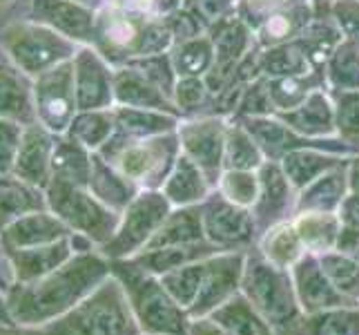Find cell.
<instances>
[{
	"label": "cell",
	"instance_id": "obj_1",
	"mask_svg": "<svg viewBox=\"0 0 359 335\" xmlns=\"http://www.w3.org/2000/svg\"><path fill=\"white\" fill-rule=\"evenodd\" d=\"M112 275L109 259L101 251L74 253L65 264L27 284H11L7 295L9 313L16 324L45 327L72 311Z\"/></svg>",
	"mask_w": 359,
	"mask_h": 335
},
{
	"label": "cell",
	"instance_id": "obj_2",
	"mask_svg": "<svg viewBox=\"0 0 359 335\" xmlns=\"http://www.w3.org/2000/svg\"><path fill=\"white\" fill-rule=\"evenodd\" d=\"M109 272L121 282L132 313L145 335H188L190 313L168 293L161 277L134 259H109Z\"/></svg>",
	"mask_w": 359,
	"mask_h": 335
},
{
	"label": "cell",
	"instance_id": "obj_3",
	"mask_svg": "<svg viewBox=\"0 0 359 335\" xmlns=\"http://www.w3.org/2000/svg\"><path fill=\"white\" fill-rule=\"evenodd\" d=\"M241 295L277 335H299L306 315L297 300L290 270L270 264L257 246L245 253Z\"/></svg>",
	"mask_w": 359,
	"mask_h": 335
},
{
	"label": "cell",
	"instance_id": "obj_4",
	"mask_svg": "<svg viewBox=\"0 0 359 335\" xmlns=\"http://www.w3.org/2000/svg\"><path fill=\"white\" fill-rule=\"evenodd\" d=\"M45 329L49 335H143L128 295L114 275Z\"/></svg>",
	"mask_w": 359,
	"mask_h": 335
},
{
	"label": "cell",
	"instance_id": "obj_5",
	"mask_svg": "<svg viewBox=\"0 0 359 335\" xmlns=\"http://www.w3.org/2000/svg\"><path fill=\"white\" fill-rule=\"evenodd\" d=\"M179 150L181 143L172 134H154L139 139V136L118 132L98 152L141 190H161L177 164Z\"/></svg>",
	"mask_w": 359,
	"mask_h": 335
},
{
	"label": "cell",
	"instance_id": "obj_6",
	"mask_svg": "<svg viewBox=\"0 0 359 335\" xmlns=\"http://www.w3.org/2000/svg\"><path fill=\"white\" fill-rule=\"evenodd\" d=\"M47 208L65 223L72 232L85 235L101 248L112 239L118 228L121 213L98 202L88 185L74 183L60 177H52L45 188Z\"/></svg>",
	"mask_w": 359,
	"mask_h": 335
},
{
	"label": "cell",
	"instance_id": "obj_7",
	"mask_svg": "<svg viewBox=\"0 0 359 335\" xmlns=\"http://www.w3.org/2000/svg\"><path fill=\"white\" fill-rule=\"evenodd\" d=\"M0 47L11 63L29 79L41 77L74 58V41L36 20L9 25L0 36Z\"/></svg>",
	"mask_w": 359,
	"mask_h": 335
},
{
	"label": "cell",
	"instance_id": "obj_8",
	"mask_svg": "<svg viewBox=\"0 0 359 335\" xmlns=\"http://www.w3.org/2000/svg\"><path fill=\"white\" fill-rule=\"evenodd\" d=\"M172 204L163 190H141L130 202V206L121 213L118 228L112 239L103 244L98 251L107 259H132L145 251L152 242L161 223L170 215Z\"/></svg>",
	"mask_w": 359,
	"mask_h": 335
},
{
	"label": "cell",
	"instance_id": "obj_9",
	"mask_svg": "<svg viewBox=\"0 0 359 335\" xmlns=\"http://www.w3.org/2000/svg\"><path fill=\"white\" fill-rule=\"evenodd\" d=\"M201 219L205 242L219 248L221 253L250 251L262 237L252 210L232 204L217 188L201 204Z\"/></svg>",
	"mask_w": 359,
	"mask_h": 335
},
{
	"label": "cell",
	"instance_id": "obj_10",
	"mask_svg": "<svg viewBox=\"0 0 359 335\" xmlns=\"http://www.w3.org/2000/svg\"><path fill=\"white\" fill-rule=\"evenodd\" d=\"M34 107L41 126L52 134H67L79 112L74 58L34 79Z\"/></svg>",
	"mask_w": 359,
	"mask_h": 335
},
{
	"label": "cell",
	"instance_id": "obj_11",
	"mask_svg": "<svg viewBox=\"0 0 359 335\" xmlns=\"http://www.w3.org/2000/svg\"><path fill=\"white\" fill-rule=\"evenodd\" d=\"M248 251H226L215 253L205 259L203 284L196 302L190 306V317L212 315L217 308L230 302L234 295L241 293V280L245 268Z\"/></svg>",
	"mask_w": 359,
	"mask_h": 335
},
{
	"label": "cell",
	"instance_id": "obj_12",
	"mask_svg": "<svg viewBox=\"0 0 359 335\" xmlns=\"http://www.w3.org/2000/svg\"><path fill=\"white\" fill-rule=\"evenodd\" d=\"M259 172V197L252 210L259 232L277 226L281 221H290L297 215V188L281 170L279 161H264Z\"/></svg>",
	"mask_w": 359,
	"mask_h": 335
},
{
	"label": "cell",
	"instance_id": "obj_13",
	"mask_svg": "<svg viewBox=\"0 0 359 335\" xmlns=\"http://www.w3.org/2000/svg\"><path fill=\"white\" fill-rule=\"evenodd\" d=\"M292 284H294V293L304 315H317L330 311V308H339V306H351L359 302H351L332 287V282L328 280L324 266L319 262V255L306 253L299 262L290 268Z\"/></svg>",
	"mask_w": 359,
	"mask_h": 335
},
{
	"label": "cell",
	"instance_id": "obj_14",
	"mask_svg": "<svg viewBox=\"0 0 359 335\" xmlns=\"http://www.w3.org/2000/svg\"><path fill=\"white\" fill-rule=\"evenodd\" d=\"M54 143H56L54 134L45 126H41V123L25 126L11 175H16L18 179L45 190L49 179H52Z\"/></svg>",
	"mask_w": 359,
	"mask_h": 335
},
{
	"label": "cell",
	"instance_id": "obj_15",
	"mask_svg": "<svg viewBox=\"0 0 359 335\" xmlns=\"http://www.w3.org/2000/svg\"><path fill=\"white\" fill-rule=\"evenodd\" d=\"M34 20L67 36L74 43L96 41L92 9L79 0H34Z\"/></svg>",
	"mask_w": 359,
	"mask_h": 335
},
{
	"label": "cell",
	"instance_id": "obj_16",
	"mask_svg": "<svg viewBox=\"0 0 359 335\" xmlns=\"http://www.w3.org/2000/svg\"><path fill=\"white\" fill-rule=\"evenodd\" d=\"M74 85H76L79 112L105 110L114 98V79L92 49H81L74 56Z\"/></svg>",
	"mask_w": 359,
	"mask_h": 335
},
{
	"label": "cell",
	"instance_id": "obj_17",
	"mask_svg": "<svg viewBox=\"0 0 359 335\" xmlns=\"http://www.w3.org/2000/svg\"><path fill=\"white\" fill-rule=\"evenodd\" d=\"M72 230L60 221L52 210H36V213L22 215L11 221L7 228L0 230V244L5 251H16V248H34L54 244L58 239L69 237Z\"/></svg>",
	"mask_w": 359,
	"mask_h": 335
},
{
	"label": "cell",
	"instance_id": "obj_18",
	"mask_svg": "<svg viewBox=\"0 0 359 335\" xmlns=\"http://www.w3.org/2000/svg\"><path fill=\"white\" fill-rule=\"evenodd\" d=\"M181 152L192 159L203 170L208 181L217 188V183L224 175V152H226V136L224 130L208 123V126L185 128L179 136Z\"/></svg>",
	"mask_w": 359,
	"mask_h": 335
},
{
	"label": "cell",
	"instance_id": "obj_19",
	"mask_svg": "<svg viewBox=\"0 0 359 335\" xmlns=\"http://www.w3.org/2000/svg\"><path fill=\"white\" fill-rule=\"evenodd\" d=\"M11 264V275L14 284H27L39 277H45L47 272L56 270L60 264H65L74 255L72 235L54 244L34 246V248H16V251H5Z\"/></svg>",
	"mask_w": 359,
	"mask_h": 335
},
{
	"label": "cell",
	"instance_id": "obj_20",
	"mask_svg": "<svg viewBox=\"0 0 359 335\" xmlns=\"http://www.w3.org/2000/svg\"><path fill=\"white\" fill-rule=\"evenodd\" d=\"M0 119L32 126L39 123L34 107V83L11 60H0Z\"/></svg>",
	"mask_w": 359,
	"mask_h": 335
},
{
	"label": "cell",
	"instance_id": "obj_21",
	"mask_svg": "<svg viewBox=\"0 0 359 335\" xmlns=\"http://www.w3.org/2000/svg\"><path fill=\"white\" fill-rule=\"evenodd\" d=\"M88 188L98 202H103L105 206L116 210V213H123L134 197L141 192L139 185L130 181L126 175H121L101 152H92Z\"/></svg>",
	"mask_w": 359,
	"mask_h": 335
},
{
	"label": "cell",
	"instance_id": "obj_22",
	"mask_svg": "<svg viewBox=\"0 0 359 335\" xmlns=\"http://www.w3.org/2000/svg\"><path fill=\"white\" fill-rule=\"evenodd\" d=\"M348 166L351 164H339L337 168L328 170L326 175H321L313 183H308L304 190H299L297 197V213H337L346 195L351 192V181H348Z\"/></svg>",
	"mask_w": 359,
	"mask_h": 335
},
{
	"label": "cell",
	"instance_id": "obj_23",
	"mask_svg": "<svg viewBox=\"0 0 359 335\" xmlns=\"http://www.w3.org/2000/svg\"><path fill=\"white\" fill-rule=\"evenodd\" d=\"M161 190L168 197L172 208H185V206H201L215 188L203 175V170L181 152Z\"/></svg>",
	"mask_w": 359,
	"mask_h": 335
},
{
	"label": "cell",
	"instance_id": "obj_24",
	"mask_svg": "<svg viewBox=\"0 0 359 335\" xmlns=\"http://www.w3.org/2000/svg\"><path fill=\"white\" fill-rule=\"evenodd\" d=\"M203 219H201V206H185V208H172L165 221L152 237V242L145 246V251H156V248L168 246H185L203 242ZM143 253V251H141Z\"/></svg>",
	"mask_w": 359,
	"mask_h": 335
},
{
	"label": "cell",
	"instance_id": "obj_25",
	"mask_svg": "<svg viewBox=\"0 0 359 335\" xmlns=\"http://www.w3.org/2000/svg\"><path fill=\"white\" fill-rule=\"evenodd\" d=\"M36 210H47L45 190L18 179L11 172L0 175V230Z\"/></svg>",
	"mask_w": 359,
	"mask_h": 335
},
{
	"label": "cell",
	"instance_id": "obj_26",
	"mask_svg": "<svg viewBox=\"0 0 359 335\" xmlns=\"http://www.w3.org/2000/svg\"><path fill=\"white\" fill-rule=\"evenodd\" d=\"M215 253H221L210 242H196V244H185V246H168V248H156V251H143L134 255L132 259L145 270L154 272L156 277H163L165 272H172L181 266H188L201 259L212 257Z\"/></svg>",
	"mask_w": 359,
	"mask_h": 335
},
{
	"label": "cell",
	"instance_id": "obj_27",
	"mask_svg": "<svg viewBox=\"0 0 359 335\" xmlns=\"http://www.w3.org/2000/svg\"><path fill=\"white\" fill-rule=\"evenodd\" d=\"M259 253H262L270 264L290 270L299 259L306 255V246L297 232L292 219L281 221L277 226L268 228L257 242Z\"/></svg>",
	"mask_w": 359,
	"mask_h": 335
},
{
	"label": "cell",
	"instance_id": "obj_28",
	"mask_svg": "<svg viewBox=\"0 0 359 335\" xmlns=\"http://www.w3.org/2000/svg\"><path fill=\"white\" fill-rule=\"evenodd\" d=\"M292 223L306 246V253L324 255L328 251H335L341 230V221L337 213H315V210H308V213H297Z\"/></svg>",
	"mask_w": 359,
	"mask_h": 335
},
{
	"label": "cell",
	"instance_id": "obj_29",
	"mask_svg": "<svg viewBox=\"0 0 359 335\" xmlns=\"http://www.w3.org/2000/svg\"><path fill=\"white\" fill-rule=\"evenodd\" d=\"M344 161L346 159L317 152V147H302V150L288 152L279 164H281V170L286 172V177L290 179V183L297 188V192H299L308 183H313L321 175H326L328 170L344 164Z\"/></svg>",
	"mask_w": 359,
	"mask_h": 335
},
{
	"label": "cell",
	"instance_id": "obj_30",
	"mask_svg": "<svg viewBox=\"0 0 359 335\" xmlns=\"http://www.w3.org/2000/svg\"><path fill=\"white\" fill-rule=\"evenodd\" d=\"M210 317L217 320L228 335H277V331L255 311V306L241 293L217 308Z\"/></svg>",
	"mask_w": 359,
	"mask_h": 335
},
{
	"label": "cell",
	"instance_id": "obj_31",
	"mask_svg": "<svg viewBox=\"0 0 359 335\" xmlns=\"http://www.w3.org/2000/svg\"><path fill=\"white\" fill-rule=\"evenodd\" d=\"M60 139L54 143L52 157V177H60L74 183L88 185L90 168H92V150H88L83 143H79L72 136L58 134Z\"/></svg>",
	"mask_w": 359,
	"mask_h": 335
},
{
	"label": "cell",
	"instance_id": "obj_32",
	"mask_svg": "<svg viewBox=\"0 0 359 335\" xmlns=\"http://www.w3.org/2000/svg\"><path fill=\"white\" fill-rule=\"evenodd\" d=\"M114 98L126 107H165L163 96L156 92L154 83L136 67H126L114 77Z\"/></svg>",
	"mask_w": 359,
	"mask_h": 335
},
{
	"label": "cell",
	"instance_id": "obj_33",
	"mask_svg": "<svg viewBox=\"0 0 359 335\" xmlns=\"http://www.w3.org/2000/svg\"><path fill=\"white\" fill-rule=\"evenodd\" d=\"M114 123H116V119H114L112 112L85 110V112H79V114L74 117L67 134L72 136V139H76L79 143H83L88 150L98 152L109 139H112Z\"/></svg>",
	"mask_w": 359,
	"mask_h": 335
},
{
	"label": "cell",
	"instance_id": "obj_34",
	"mask_svg": "<svg viewBox=\"0 0 359 335\" xmlns=\"http://www.w3.org/2000/svg\"><path fill=\"white\" fill-rule=\"evenodd\" d=\"M299 335H359V304L306 315Z\"/></svg>",
	"mask_w": 359,
	"mask_h": 335
},
{
	"label": "cell",
	"instance_id": "obj_35",
	"mask_svg": "<svg viewBox=\"0 0 359 335\" xmlns=\"http://www.w3.org/2000/svg\"><path fill=\"white\" fill-rule=\"evenodd\" d=\"M319 262L324 266L328 280L332 282L346 300L359 302V262L339 251H328L319 255Z\"/></svg>",
	"mask_w": 359,
	"mask_h": 335
},
{
	"label": "cell",
	"instance_id": "obj_36",
	"mask_svg": "<svg viewBox=\"0 0 359 335\" xmlns=\"http://www.w3.org/2000/svg\"><path fill=\"white\" fill-rule=\"evenodd\" d=\"M203 270H205V259L188 264V266H181L172 272H165V275L161 277L168 293L175 297L185 311H190V306L196 302V297H199L201 284H203Z\"/></svg>",
	"mask_w": 359,
	"mask_h": 335
},
{
	"label": "cell",
	"instance_id": "obj_37",
	"mask_svg": "<svg viewBox=\"0 0 359 335\" xmlns=\"http://www.w3.org/2000/svg\"><path fill=\"white\" fill-rule=\"evenodd\" d=\"M264 152L257 145L250 132L230 130L226 136V152H224V170H259L264 166Z\"/></svg>",
	"mask_w": 359,
	"mask_h": 335
},
{
	"label": "cell",
	"instance_id": "obj_38",
	"mask_svg": "<svg viewBox=\"0 0 359 335\" xmlns=\"http://www.w3.org/2000/svg\"><path fill=\"white\" fill-rule=\"evenodd\" d=\"M217 190L241 208H252L259 197V172L257 170H224Z\"/></svg>",
	"mask_w": 359,
	"mask_h": 335
},
{
	"label": "cell",
	"instance_id": "obj_39",
	"mask_svg": "<svg viewBox=\"0 0 359 335\" xmlns=\"http://www.w3.org/2000/svg\"><path fill=\"white\" fill-rule=\"evenodd\" d=\"M22 128L25 126L16 121L0 119V175H9L11 168H14Z\"/></svg>",
	"mask_w": 359,
	"mask_h": 335
},
{
	"label": "cell",
	"instance_id": "obj_40",
	"mask_svg": "<svg viewBox=\"0 0 359 335\" xmlns=\"http://www.w3.org/2000/svg\"><path fill=\"white\" fill-rule=\"evenodd\" d=\"M337 217L341 221V226H351V228H359V192H348L346 199L341 202Z\"/></svg>",
	"mask_w": 359,
	"mask_h": 335
},
{
	"label": "cell",
	"instance_id": "obj_41",
	"mask_svg": "<svg viewBox=\"0 0 359 335\" xmlns=\"http://www.w3.org/2000/svg\"><path fill=\"white\" fill-rule=\"evenodd\" d=\"M335 251H339L341 255H348V257H353L359 262V228L341 226L337 244H335Z\"/></svg>",
	"mask_w": 359,
	"mask_h": 335
},
{
	"label": "cell",
	"instance_id": "obj_42",
	"mask_svg": "<svg viewBox=\"0 0 359 335\" xmlns=\"http://www.w3.org/2000/svg\"><path fill=\"white\" fill-rule=\"evenodd\" d=\"M188 335H228V331L221 327L217 320L205 315V317H192L190 320Z\"/></svg>",
	"mask_w": 359,
	"mask_h": 335
},
{
	"label": "cell",
	"instance_id": "obj_43",
	"mask_svg": "<svg viewBox=\"0 0 359 335\" xmlns=\"http://www.w3.org/2000/svg\"><path fill=\"white\" fill-rule=\"evenodd\" d=\"M0 335H49L45 327H22V324H0Z\"/></svg>",
	"mask_w": 359,
	"mask_h": 335
},
{
	"label": "cell",
	"instance_id": "obj_44",
	"mask_svg": "<svg viewBox=\"0 0 359 335\" xmlns=\"http://www.w3.org/2000/svg\"><path fill=\"white\" fill-rule=\"evenodd\" d=\"M150 3H154V0H114V9H136V7H147Z\"/></svg>",
	"mask_w": 359,
	"mask_h": 335
},
{
	"label": "cell",
	"instance_id": "obj_45",
	"mask_svg": "<svg viewBox=\"0 0 359 335\" xmlns=\"http://www.w3.org/2000/svg\"><path fill=\"white\" fill-rule=\"evenodd\" d=\"M348 181H351V190L359 192V159H353L348 166Z\"/></svg>",
	"mask_w": 359,
	"mask_h": 335
},
{
	"label": "cell",
	"instance_id": "obj_46",
	"mask_svg": "<svg viewBox=\"0 0 359 335\" xmlns=\"http://www.w3.org/2000/svg\"><path fill=\"white\" fill-rule=\"evenodd\" d=\"M0 324H16L14 317L9 313V306H7V295L0 293Z\"/></svg>",
	"mask_w": 359,
	"mask_h": 335
},
{
	"label": "cell",
	"instance_id": "obj_47",
	"mask_svg": "<svg viewBox=\"0 0 359 335\" xmlns=\"http://www.w3.org/2000/svg\"><path fill=\"white\" fill-rule=\"evenodd\" d=\"M79 3H83V5H90V3H92V0H79Z\"/></svg>",
	"mask_w": 359,
	"mask_h": 335
},
{
	"label": "cell",
	"instance_id": "obj_48",
	"mask_svg": "<svg viewBox=\"0 0 359 335\" xmlns=\"http://www.w3.org/2000/svg\"><path fill=\"white\" fill-rule=\"evenodd\" d=\"M0 255H5V248L3 246H0Z\"/></svg>",
	"mask_w": 359,
	"mask_h": 335
},
{
	"label": "cell",
	"instance_id": "obj_49",
	"mask_svg": "<svg viewBox=\"0 0 359 335\" xmlns=\"http://www.w3.org/2000/svg\"><path fill=\"white\" fill-rule=\"evenodd\" d=\"M5 3H9V0H0V5H5Z\"/></svg>",
	"mask_w": 359,
	"mask_h": 335
},
{
	"label": "cell",
	"instance_id": "obj_50",
	"mask_svg": "<svg viewBox=\"0 0 359 335\" xmlns=\"http://www.w3.org/2000/svg\"><path fill=\"white\" fill-rule=\"evenodd\" d=\"M143 335H145V333H143Z\"/></svg>",
	"mask_w": 359,
	"mask_h": 335
}]
</instances>
